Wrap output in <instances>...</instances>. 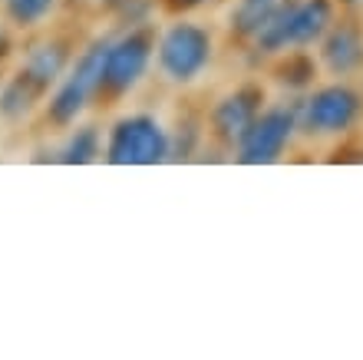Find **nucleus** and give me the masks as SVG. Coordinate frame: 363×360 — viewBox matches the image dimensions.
Masks as SVG:
<instances>
[{"label": "nucleus", "instance_id": "nucleus-1", "mask_svg": "<svg viewBox=\"0 0 363 360\" xmlns=\"http://www.w3.org/2000/svg\"><path fill=\"white\" fill-rule=\"evenodd\" d=\"M211 57H215V37L195 20L179 17L155 37V67L172 86H191L211 67Z\"/></svg>", "mask_w": 363, "mask_h": 360}, {"label": "nucleus", "instance_id": "nucleus-2", "mask_svg": "<svg viewBox=\"0 0 363 360\" xmlns=\"http://www.w3.org/2000/svg\"><path fill=\"white\" fill-rule=\"evenodd\" d=\"M363 96L347 80L311 86L304 99H297V133L307 139H337L360 123Z\"/></svg>", "mask_w": 363, "mask_h": 360}, {"label": "nucleus", "instance_id": "nucleus-3", "mask_svg": "<svg viewBox=\"0 0 363 360\" xmlns=\"http://www.w3.org/2000/svg\"><path fill=\"white\" fill-rule=\"evenodd\" d=\"M152 63H155V30L149 23H135V27L123 30L119 37H109L99 96H106V99L129 96L145 80Z\"/></svg>", "mask_w": 363, "mask_h": 360}, {"label": "nucleus", "instance_id": "nucleus-4", "mask_svg": "<svg viewBox=\"0 0 363 360\" xmlns=\"http://www.w3.org/2000/svg\"><path fill=\"white\" fill-rule=\"evenodd\" d=\"M103 156L109 165H159L172 156V133L152 113H125L109 126Z\"/></svg>", "mask_w": 363, "mask_h": 360}, {"label": "nucleus", "instance_id": "nucleus-5", "mask_svg": "<svg viewBox=\"0 0 363 360\" xmlns=\"http://www.w3.org/2000/svg\"><path fill=\"white\" fill-rule=\"evenodd\" d=\"M106 47H109V37L93 40V43L69 63L63 80L53 86V96H50V103H47V119L53 126H77V119L86 113V106L99 96Z\"/></svg>", "mask_w": 363, "mask_h": 360}, {"label": "nucleus", "instance_id": "nucleus-6", "mask_svg": "<svg viewBox=\"0 0 363 360\" xmlns=\"http://www.w3.org/2000/svg\"><path fill=\"white\" fill-rule=\"evenodd\" d=\"M297 136V103H277L264 106L255 123L241 133L235 143V159L241 165H271L287 152V146Z\"/></svg>", "mask_w": 363, "mask_h": 360}, {"label": "nucleus", "instance_id": "nucleus-7", "mask_svg": "<svg viewBox=\"0 0 363 360\" xmlns=\"http://www.w3.org/2000/svg\"><path fill=\"white\" fill-rule=\"evenodd\" d=\"M317 63L334 80H347L363 70V23L354 17V10L340 7L324 40L317 43Z\"/></svg>", "mask_w": 363, "mask_h": 360}, {"label": "nucleus", "instance_id": "nucleus-8", "mask_svg": "<svg viewBox=\"0 0 363 360\" xmlns=\"http://www.w3.org/2000/svg\"><path fill=\"white\" fill-rule=\"evenodd\" d=\"M264 109V89L258 83H241L225 93L208 113V133L225 149H235L241 133L255 123V116Z\"/></svg>", "mask_w": 363, "mask_h": 360}, {"label": "nucleus", "instance_id": "nucleus-9", "mask_svg": "<svg viewBox=\"0 0 363 360\" xmlns=\"http://www.w3.org/2000/svg\"><path fill=\"white\" fill-rule=\"evenodd\" d=\"M337 13V0H291V50L317 47Z\"/></svg>", "mask_w": 363, "mask_h": 360}, {"label": "nucleus", "instance_id": "nucleus-10", "mask_svg": "<svg viewBox=\"0 0 363 360\" xmlns=\"http://www.w3.org/2000/svg\"><path fill=\"white\" fill-rule=\"evenodd\" d=\"M69 63H73V53H69L67 40H43V43L27 50V57H23L17 73H23L40 93L47 96L50 89L63 80Z\"/></svg>", "mask_w": 363, "mask_h": 360}, {"label": "nucleus", "instance_id": "nucleus-11", "mask_svg": "<svg viewBox=\"0 0 363 360\" xmlns=\"http://www.w3.org/2000/svg\"><path fill=\"white\" fill-rule=\"evenodd\" d=\"M317 70H320V63L307 50H287V53L274 57V80L287 89H297V93H307L314 86Z\"/></svg>", "mask_w": 363, "mask_h": 360}, {"label": "nucleus", "instance_id": "nucleus-12", "mask_svg": "<svg viewBox=\"0 0 363 360\" xmlns=\"http://www.w3.org/2000/svg\"><path fill=\"white\" fill-rule=\"evenodd\" d=\"M40 99H43V93L23 73H13L7 83H0V116L7 123H20L23 116H30Z\"/></svg>", "mask_w": 363, "mask_h": 360}, {"label": "nucleus", "instance_id": "nucleus-13", "mask_svg": "<svg viewBox=\"0 0 363 360\" xmlns=\"http://www.w3.org/2000/svg\"><path fill=\"white\" fill-rule=\"evenodd\" d=\"M103 133L96 126H77L60 146V162L63 165H89L103 156Z\"/></svg>", "mask_w": 363, "mask_h": 360}, {"label": "nucleus", "instance_id": "nucleus-14", "mask_svg": "<svg viewBox=\"0 0 363 360\" xmlns=\"http://www.w3.org/2000/svg\"><path fill=\"white\" fill-rule=\"evenodd\" d=\"M60 0H4V13L13 27L20 30H33L57 10Z\"/></svg>", "mask_w": 363, "mask_h": 360}, {"label": "nucleus", "instance_id": "nucleus-15", "mask_svg": "<svg viewBox=\"0 0 363 360\" xmlns=\"http://www.w3.org/2000/svg\"><path fill=\"white\" fill-rule=\"evenodd\" d=\"M208 0H162V7L169 10V13H191V10L205 7Z\"/></svg>", "mask_w": 363, "mask_h": 360}, {"label": "nucleus", "instance_id": "nucleus-16", "mask_svg": "<svg viewBox=\"0 0 363 360\" xmlns=\"http://www.w3.org/2000/svg\"><path fill=\"white\" fill-rule=\"evenodd\" d=\"M344 10H357V7H363V0H337Z\"/></svg>", "mask_w": 363, "mask_h": 360}, {"label": "nucleus", "instance_id": "nucleus-17", "mask_svg": "<svg viewBox=\"0 0 363 360\" xmlns=\"http://www.w3.org/2000/svg\"><path fill=\"white\" fill-rule=\"evenodd\" d=\"M4 47H7V37H4V27H0V53H4Z\"/></svg>", "mask_w": 363, "mask_h": 360}, {"label": "nucleus", "instance_id": "nucleus-18", "mask_svg": "<svg viewBox=\"0 0 363 360\" xmlns=\"http://www.w3.org/2000/svg\"><path fill=\"white\" fill-rule=\"evenodd\" d=\"M248 4H268V0H248Z\"/></svg>", "mask_w": 363, "mask_h": 360}]
</instances>
